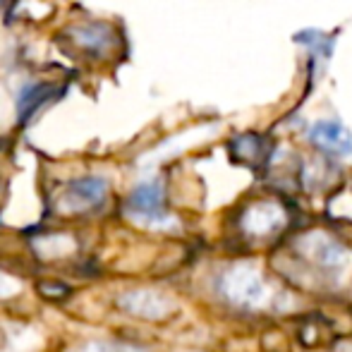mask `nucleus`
I'll return each instance as SVG.
<instances>
[{
  "mask_svg": "<svg viewBox=\"0 0 352 352\" xmlns=\"http://www.w3.org/2000/svg\"><path fill=\"white\" fill-rule=\"evenodd\" d=\"M221 292L232 305L247 307V309H261L274 300V290L269 287L266 278L250 266H237L228 271L221 280Z\"/></svg>",
  "mask_w": 352,
  "mask_h": 352,
  "instance_id": "f257e3e1",
  "label": "nucleus"
},
{
  "mask_svg": "<svg viewBox=\"0 0 352 352\" xmlns=\"http://www.w3.org/2000/svg\"><path fill=\"white\" fill-rule=\"evenodd\" d=\"M285 228V211L280 204L269 199H259L250 204L240 218V230L250 240H269Z\"/></svg>",
  "mask_w": 352,
  "mask_h": 352,
  "instance_id": "f03ea898",
  "label": "nucleus"
},
{
  "mask_svg": "<svg viewBox=\"0 0 352 352\" xmlns=\"http://www.w3.org/2000/svg\"><path fill=\"white\" fill-rule=\"evenodd\" d=\"M106 180L101 177H82L74 180L58 197V211L60 213H84L98 206L106 199Z\"/></svg>",
  "mask_w": 352,
  "mask_h": 352,
  "instance_id": "7ed1b4c3",
  "label": "nucleus"
},
{
  "mask_svg": "<svg viewBox=\"0 0 352 352\" xmlns=\"http://www.w3.org/2000/svg\"><path fill=\"white\" fill-rule=\"evenodd\" d=\"M309 142L311 146H316L321 153L326 156H348L352 153V132L343 122L331 120V118H324V120H316L314 125L309 127Z\"/></svg>",
  "mask_w": 352,
  "mask_h": 352,
  "instance_id": "20e7f679",
  "label": "nucleus"
},
{
  "mask_svg": "<svg viewBox=\"0 0 352 352\" xmlns=\"http://www.w3.org/2000/svg\"><path fill=\"white\" fill-rule=\"evenodd\" d=\"M230 156L232 161L242 163L247 168H264L274 156V142L259 132H242L232 137L230 142Z\"/></svg>",
  "mask_w": 352,
  "mask_h": 352,
  "instance_id": "39448f33",
  "label": "nucleus"
},
{
  "mask_svg": "<svg viewBox=\"0 0 352 352\" xmlns=\"http://www.w3.org/2000/svg\"><path fill=\"white\" fill-rule=\"evenodd\" d=\"M120 307L132 316H140V319H166L173 311V302L166 295L153 290H135V292H125L120 297Z\"/></svg>",
  "mask_w": 352,
  "mask_h": 352,
  "instance_id": "423d86ee",
  "label": "nucleus"
},
{
  "mask_svg": "<svg viewBox=\"0 0 352 352\" xmlns=\"http://www.w3.org/2000/svg\"><path fill=\"white\" fill-rule=\"evenodd\" d=\"M127 211L135 218L144 221H163L166 218V197L163 187L158 182H146L140 185L130 197H127Z\"/></svg>",
  "mask_w": 352,
  "mask_h": 352,
  "instance_id": "0eeeda50",
  "label": "nucleus"
},
{
  "mask_svg": "<svg viewBox=\"0 0 352 352\" xmlns=\"http://www.w3.org/2000/svg\"><path fill=\"white\" fill-rule=\"evenodd\" d=\"M70 38L89 56H106L113 48V29L108 24H79V27L70 29Z\"/></svg>",
  "mask_w": 352,
  "mask_h": 352,
  "instance_id": "6e6552de",
  "label": "nucleus"
},
{
  "mask_svg": "<svg viewBox=\"0 0 352 352\" xmlns=\"http://www.w3.org/2000/svg\"><path fill=\"white\" fill-rule=\"evenodd\" d=\"M48 91H51V87H46V84H36V87L24 89V91L19 94V118L24 120L27 116H32V113L48 98Z\"/></svg>",
  "mask_w": 352,
  "mask_h": 352,
  "instance_id": "1a4fd4ad",
  "label": "nucleus"
},
{
  "mask_svg": "<svg viewBox=\"0 0 352 352\" xmlns=\"http://www.w3.org/2000/svg\"><path fill=\"white\" fill-rule=\"evenodd\" d=\"M295 41H297V43H307V46L314 48V51H319V48H321V51L326 53V58L331 56V48H333L331 38L326 36L324 32H316V29H314V32H300V34L295 36Z\"/></svg>",
  "mask_w": 352,
  "mask_h": 352,
  "instance_id": "9d476101",
  "label": "nucleus"
},
{
  "mask_svg": "<svg viewBox=\"0 0 352 352\" xmlns=\"http://www.w3.org/2000/svg\"><path fill=\"white\" fill-rule=\"evenodd\" d=\"M79 352H146V350L132 348V345H122V343H101V340H94V343H87L84 348H79Z\"/></svg>",
  "mask_w": 352,
  "mask_h": 352,
  "instance_id": "9b49d317",
  "label": "nucleus"
},
{
  "mask_svg": "<svg viewBox=\"0 0 352 352\" xmlns=\"http://www.w3.org/2000/svg\"><path fill=\"white\" fill-rule=\"evenodd\" d=\"M14 290H17V283H14V280H10L8 276H3V274H0V297H8V295H12Z\"/></svg>",
  "mask_w": 352,
  "mask_h": 352,
  "instance_id": "f8f14e48",
  "label": "nucleus"
},
{
  "mask_svg": "<svg viewBox=\"0 0 352 352\" xmlns=\"http://www.w3.org/2000/svg\"><path fill=\"white\" fill-rule=\"evenodd\" d=\"M5 3H8V0H0V10H3V5H5Z\"/></svg>",
  "mask_w": 352,
  "mask_h": 352,
  "instance_id": "ddd939ff",
  "label": "nucleus"
}]
</instances>
